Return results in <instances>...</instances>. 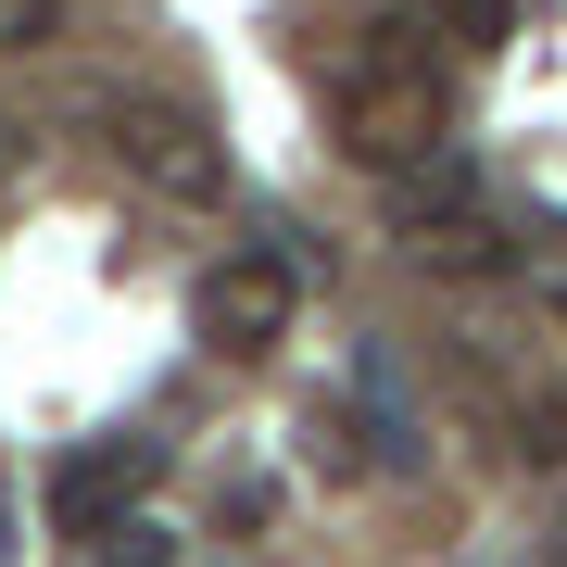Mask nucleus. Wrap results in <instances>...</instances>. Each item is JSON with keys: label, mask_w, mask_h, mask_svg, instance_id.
<instances>
[{"label": "nucleus", "mask_w": 567, "mask_h": 567, "mask_svg": "<svg viewBox=\"0 0 567 567\" xmlns=\"http://www.w3.org/2000/svg\"><path fill=\"white\" fill-rule=\"evenodd\" d=\"M391 215L404 227H442V215H480V177L442 152V164H416V177H391Z\"/></svg>", "instance_id": "nucleus-7"}, {"label": "nucleus", "mask_w": 567, "mask_h": 567, "mask_svg": "<svg viewBox=\"0 0 567 567\" xmlns=\"http://www.w3.org/2000/svg\"><path fill=\"white\" fill-rule=\"evenodd\" d=\"M164 480V442L152 429H114V442H76L51 466V529L63 543H102V529H126L140 517V492Z\"/></svg>", "instance_id": "nucleus-3"}, {"label": "nucleus", "mask_w": 567, "mask_h": 567, "mask_svg": "<svg viewBox=\"0 0 567 567\" xmlns=\"http://www.w3.org/2000/svg\"><path fill=\"white\" fill-rule=\"evenodd\" d=\"M416 265H442V278H505V227L492 215H442V227H416Z\"/></svg>", "instance_id": "nucleus-6"}, {"label": "nucleus", "mask_w": 567, "mask_h": 567, "mask_svg": "<svg viewBox=\"0 0 567 567\" xmlns=\"http://www.w3.org/2000/svg\"><path fill=\"white\" fill-rule=\"evenodd\" d=\"M529 278H543V290H555V303H567V215L543 227V240H529Z\"/></svg>", "instance_id": "nucleus-12"}, {"label": "nucleus", "mask_w": 567, "mask_h": 567, "mask_svg": "<svg viewBox=\"0 0 567 567\" xmlns=\"http://www.w3.org/2000/svg\"><path fill=\"white\" fill-rule=\"evenodd\" d=\"M0 567H13V505H0Z\"/></svg>", "instance_id": "nucleus-13"}, {"label": "nucleus", "mask_w": 567, "mask_h": 567, "mask_svg": "<svg viewBox=\"0 0 567 567\" xmlns=\"http://www.w3.org/2000/svg\"><path fill=\"white\" fill-rule=\"evenodd\" d=\"M517 454L529 466H567V404H517Z\"/></svg>", "instance_id": "nucleus-11"}, {"label": "nucleus", "mask_w": 567, "mask_h": 567, "mask_svg": "<svg viewBox=\"0 0 567 567\" xmlns=\"http://www.w3.org/2000/svg\"><path fill=\"white\" fill-rule=\"evenodd\" d=\"M316 442H328V466H379V480H404V466H416V429L391 416V404H328Z\"/></svg>", "instance_id": "nucleus-5"}, {"label": "nucleus", "mask_w": 567, "mask_h": 567, "mask_svg": "<svg viewBox=\"0 0 567 567\" xmlns=\"http://www.w3.org/2000/svg\"><path fill=\"white\" fill-rule=\"evenodd\" d=\"M328 140H341V164H365V177H416V164L454 152V89H442V63H429V25L391 13L379 39L341 63Z\"/></svg>", "instance_id": "nucleus-1"}, {"label": "nucleus", "mask_w": 567, "mask_h": 567, "mask_svg": "<svg viewBox=\"0 0 567 567\" xmlns=\"http://www.w3.org/2000/svg\"><path fill=\"white\" fill-rule=\"evenodd\" d=\"M290 316H303V278H290V252H227L203 265V290H189V328H203V353H278Z\"/></svg>", "instance_id": "nucleus-2"}, {"label": "nucleus", "mask_w": 567, "mask_h": 567, "mask_svg": "<svg viewBox=\"0 0 567 567\" xmlns=\"http://www.w3.org/2000/svg\"><path fill=\"white\" fill-rule=\"evenodd\" d=\"M0 164H13V126H0Z\"/></svg>", "instance_id": "nucleus-14"}, {"label": "nucleus", "mask_w": 567, "mask_h": 567, "mask_svg": "<svg viewBox=\"0 0 567 567\" xmlns=\"http://www.w3.org/2000/svg\"><path fill=\"white\" fill-rule=\"evenodd\" d=\"M429 25H442L454 51H505L517 39V0H429Z\"/></svg>", "instance_id": "nucleus-8"}, {"label": "nucleus", "mask_w": 567, "mask_h": 567, "mask_svg": "<svg viewBox=\"0 0 567 567\" xmlns=\"http://www.w3.org/2000/svg\"><path fill=\"white\" fill-rule=\"evenodd\" d=\"M63 39V0H0V51H51Z\"/></svg>", "instance_id": "nucleus-10"}, {"label": "nucleus", "mask_w": 567, "mask_h": 567, "mask_svg": "<svg viewBox=\"0 0 567 567\" xmlns=\"http://www.w3.org/2000/svg\"><path fill=\"white\" fill-rule=\"evenodd\" d=\"M102 567H177V529L126 517V529H102Z\"/></svg>", "instance_id": "nucleus-9"}, {"label": "nucleus", "mask_w": 567, "mask_h": 567, "mask_svg": "<svg viewBox=\"0 0 567 567\" xmlns=\"http://www.w3.org/2000/svg\"><path fill=\"white\" fill-rule=\"evenodd\" d=\"M114 152L140 164L164 203H215V189H227L215 126H203V114H177V102H114Z\"/></svg>", "instance_id": "nucleus-4"}]
</instances>
